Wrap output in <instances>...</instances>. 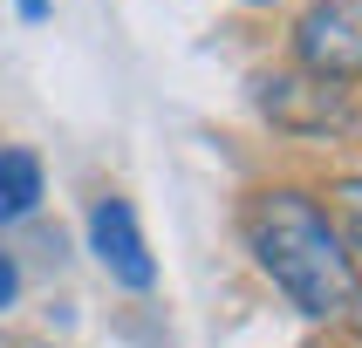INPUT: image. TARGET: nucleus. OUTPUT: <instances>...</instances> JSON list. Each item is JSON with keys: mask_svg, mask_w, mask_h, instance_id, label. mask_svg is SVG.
Returning a JSON list of instances; mask_svg holds the SVG:
<instances>
[{"mask_svg": "<svg viewBox=\"0 0 362 348\" xmlns=\"http://www.w3.org/2000/svg\"><path fill=\"white\" fill-rule=\"evenodd\" d=\"M246 246L274 287L308 321L356 328L362 335V273L349 239L328 225V212L308 191H260L246 205Z\"/></svg>", "mask_w": 362, "mask_h": 348, "instance_id": "nucleus-1", "label": "nucleus"}, {"mask_svg": "<svg viewBox=\"0 0 362 348\" xmlns=\"http://www.w3.org/2000/svg\"><path fill=\"white\" fill-rule=\"evenodd\" d=\"M294 55L328 89L356 82L362 76V0H315L294 28Z\"/></svg>", "mask_w": 362, "mask_h": 348, "instance_id": "nucleus-2", "label": "nucleus"}, {"mask_svg": "<svg viewBox=\"0 0 362 348\" xmlns=\"http://www.w3.org/2000/svg\"><path fill=\"white\" fill-rule=\"evenodd\" d=\"M89 253H96V266L110 273L117 287H151L158 280V266H151V246H144V225L137 212H130V198H96L89 205Z\"/></svg>", "mask_w": 362, "mask_h": 348, "instance_id": "nucleus-3", "label": "nucleus"}, {"mask_svg": "<svg viewBox=\"0 0 362 348\" xmlns=\"http://www.w3.org/2000/svg\"><path fill=\"white\" fill-rule=\"evenodd\" d=\"M260 102H267V116L281 123V130H294V137H328V130H356V109H349L342 89H328V82L315 76H274L260 82Z\"/></svg>", "mask_w": 362, "mask_h": 348, "instance_id": "nucleus-4", "label": "nucleus"}, {"mask_svg": "<svg viewBox=\"0 0 362 348\" xmlns=\"http://www.w3.org/2000/svg\"><path fill=\"white\" fill-rule=\"evenodd\" d=\"M35 205H41V157L21 150V143H7L0 150V225L28 219Z\"/></svg>", "mask_w": 362, "mask_h": 348, "instance_id": "nucleus-5", "label": "nucleus"}, {"mask_svg": "<svg viewBox=\"0 0 362 348\" xmlns=\"http://www.w3.org/2000/svg\"><path fill=\"white\" fill-rule=\"evenodd\" d=\"M14 294H21V266L7 260V253H0V314L14 307Z\"/></svg>", "mask_w": 362, "mask_h": 348, "instance_id": "nucleus-6", "label": "nucleus"}, {"mask_svg": "<svg viewBox=\"0 0 362 348\" xmlns=\"http://www.w3.org/2000/svg\"><path fill=\"white\" fill-rule=\"evenodd\" d=\"M14 7H21V14H28V20H41V14H48V7H55V0H14Z\"/></svg>", "mask_w": 362, "mask_h": 348, "instance_id": "nucleus-7", "label": "nucleus"}, {"mask_svg": "<svg viewBox=\"0 0 362 348\" xmlns=\"http://www.w3.org/2000/svg\"><path fill=\"white\" fill-rule=\"evenodd\" d=\"M356 253H362V225H356Z\"/></svg>", "mask_w": 362, "mask_h": 348, "instance_id": "nucleus-8", "label": "nucleus"}, {"mask_svg": "<svg viewBox=\"0 0 362 348\" xmlns=\"http://www.w3.org/2000/svg\"><path fill=\"white\" fill-rule=\"evenodd\" d=\"M253 7H267V0H253Z\"/></svg>", "mask_w": 362, "mask_h": 348, "instance_id": "nucleus-9", "label": "nucleus"}]
</instances>
